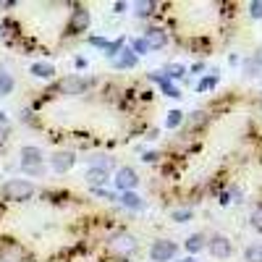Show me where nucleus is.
I'll return each instance as SVG.
<instances>
[{"label": "nucleus", "instance_id": "nucleus-1", "mask_svg": "<svg viewBox=\"0 0 262 262\" xmlns=\"http://www.w3.org/2000/svg\"><path fill=\"white\" fill-rule=\"evenodd\" d=\"M32 194H34V184L27 179H11L3 184V196L11 202H27L32 200Z\"/></svg>", "mask_w": 262, "mask_h": 262}, {"label": "nucleus", "instance_id": "nucleus-2", "mask_svg": "<svg viewBox=\"0 0 262 262\" xmlns=\"http://www.w3.org/2000/svg\"><path fill=\"white\" fill-rule=\"evenodd\" d=\"M18 158H21V170L29 173V176H42L45 173V168H42V149L39 147H21L18 152Z\"/></svg>", "mask_w": 262, "mask_h": 262}, {"label": "nucleus", "instance_id": "nucleus-3", "mask_svg": "<svg viewBox=\"0 0 262 262\" xmlns=\"http://www.w3.org/2000/svg\"><path fill=\"white\" fill-rule=\"evenodd\" d=\"M107 252H111L113 257L118 259H126L137 252V238L131 236V233H116L111 242H107Z\"/></svg>", "mask_w": 262, "mask_h": 262}, {"label": "nucleus", "instance_id": "nucleus-4", "mask_svg": "<svg viewBox=\"0 0 262 262\" xmlns=\"http://www.w3.org/2000/svg\"><path fill=\"white\" fill-rule=\"evenodd\" d=\"M176 249L179 247L173 242H168V238H158V242L149 247V259L152 262H168V259L176 257Z\"/></svg>", "mask_w": 262, "mask_h": 262}, {"label": "nucleus", "instance_id": "nucleus-5", "mask_svg": "<svg viewBox=\"0 0 262 262\" xmlns=\"http://www.w3.org/2000/svg\"><path fill=\"white\" fill-rule=\"evenodd\" d=\"M205 249H210V254L217 257V259H226V257H231V252H233L231 238H226L223 233L210 236V238H207V244H205Z\"/></svg>", "mask_w": 262, "mask_h": 262}, {"label": "nucleus", "instance_id": "nucleus-6", "mask_svg": "<svg viewBox=\"0 0 262 262\" xmlns=\"http://www.w3.org/2000/svg\"><path fill=\"white\" fill-rule=\"evenodd\" d=\"M116 186H118L121 191H134V189L139 186L137 170H134V168H128V165L118 168V170H116Z\"/></svg>", "mask_w": 262, "mask_h": 262}, {"label": "nucleus", "instance_id": "nucleus-7", "mask_svg": "<svg viewBox=\"0 0 262 262\" xmlns=\"http://www.w3.org/2000/svg\"><path fill=\"white\" fill-rule=\"evenodd\" d=\"M90 29V11L86 8H74L71 21H69V34H81Z\"/></svg>", "mask_w": 262, "mask_h": 262}, {"label": "nucleus", "instance_id": "nucleus-8", "mask_svg": "<svg viewBox=\"0 0 262 262\" xmlns=\"http://www.w3.org/2000/svg\"><path fill=\"white\" fill-rule=\"evenodd\" d=\"M74 163H76L74 152H55V155L50 158V165H53L55 173H69L74 168Z\"/></svg>", "mask_w": 262, "mask_h": 262}, {"label": "nucleus", "instance_id": "nucleus-9", "mask_svg": "<svg viewBox=\"0 0 262 262\" xmlns=\"http://www.w3.org/2000/svg\"><path fill=\"white\" fill-rule=\"evenodd\" d=\"M142 39L147 42V48H149V50H160V48L168 45V32H163V29H158V27H152V29L144 32Z\"/></svg>", "mask_w": 262, "mask_h": 262}, {"label": "nucleus", "instance_id": "nucleus-10", "mask_svg": "<svg viewBox=\"0 0 262 262\" xmlns=\"http://www.w3.org/2000/svg\"><path fill=\"white\" fill-rule=\"evenodd\" d=\"M84 90H86V81L81 76H66L60 81V92L63 95H84Z\"/></svg>", "mask_w": 262, "mask_h": 262}, {"label": "nucleus", "instance_id": "nucleus-11", "mask_svg": "<svg viewBox=\"0 0 262 262\" xmlns=\"http://www.w3.org/2000/svg\"><path fill=\"white\" fill-rule=\"evenodd\" d=\"M137 55L134 53H131L128 48H121V53L113 58V66H116V69H134V66H137Z\"/></svg>", "mask_w": 262, "mask_h": 262}, {"label": "nucleus", "instance_id": "nucleus-12", "mask_svg": "<svg viewBox=\"0 0 262 262\" xmlns=\"http://www.w3.org/2000/svg\"><path fill=\"white\" fill-rule=\"evenodd\" d=\"M107 179H111V176H107V170H100V168H90V170L84 173V181L90 184L92 189H100Z\"/></svg>", "mask_w": 262, "mask_h": 262}, {"label": "nucleus", "instance_id": "nucleus-13", "mask_svg": "<svg viewBox=\"0 0 262 262\" xmlns=\"http://www.w3.org/2000/svg\"><path fill=\"white\" fill-rule=\"evenodd\" d=\"M152 81H158V84H160V90H163L168 97H181V92L170 84V79H168V76H163V74H152Z\"/></svg>", "mask_w": 262, "mask_h": 262}, {"label": "nucleus", "instance_id": "nucleus-14", "mask_svg": "<svg viewBox=\"0 0 262 262\" xmlns=\"http://www.w3.org/2000/svg\"><path fill=\"white\" fill-rule=\"evenodd\" d=\"M205 244H207V238H205L202 233H191V236L186 238V252H189V254H196V252L205 249Z\"/></svg>", "mask_w": 262, "mask_h": 262}, {"label": "nucleus", "instance_id": "nucleus-15", "mask_svg": "<svg viewBox=\"0 0 262 262\" xmlns=\"http://www.w3.org/2000/svg\"><path fill=\"white\" fill-rule=\"evenodd\" d=\"M32 76H37V79H53L55 76V69L50 63H32Z\"/></svg>", "mask_w": 262, "mask_h": 262}, {"label": "nucleus", "instance_id": "nucleus-16", "mask_svg": "<svg viewBox=\"0 0 262 262\" xmlns=\"http://www.w3.org/2000/svg\"><path fill=\"white\" fill-rule=\"evenodd\" d=\"M121 205H123V207H128V210H142V207H144L142 196H139V194H134V191H123Z\"/></svg>", "mask_w": 262, "mask_h": 262}, {"label": "nucleus", "instance_id": "nucleus-17", "mask_svg": "<svg viewBox=\"0 0 262 262\" xmlns=\"http://www.w3.org/2000/svg\"><path fill=\"white\" fill-rule=\"evenodd\" d=\"M207 121H210V116H207L205 111H194V113H189L186 126H189V131H194V128H202Z\"/></svg>", "mask_w": 262, "mask_h": 262}, {"label": "nucleus", "instance_id": "nucleus-18", "mask_svg": "<svg viewBox=\"0 0 262 262\" xmlns=\"http://www.w3.org/2000/svg\"><path fill=\"white\" fill-rule=\"evenodd\" d=\"M13 92V76L0 66V97H6V95H11Z\"/></svg>", "mask_w": 262, "mask_h": 262}, {"label": "nucleus", "instance_id": "nucleus-19", "mask_svg": "<svg viewBox=\"0 0 262 262\" xmlns=\"http://www.w3.org/2000/svg\"><path fill=\"white\" fill-rule=\"evenodd\" d=\"M90 165L92 168H100V170H111L113 168V158H107V155H92L90 158Z\"/></svg>", "mask_w": 262, "mask_h": 262}, {"label": "nucleus", "instance_id": "nucleus-20", "mask_svg": "<svg viewBox=\"0 0 262 262\" xmlns=\"http://www.w3.org/2000/svg\"><path fill=\"white\" fill-rule=\"evenodd\" d=\"M244 259L247 262H262V244H252L244 249Z\"/></svg>", "mask_w": 262, "mask_h": 262}, {"label": "nucleus", "instance_id": "nucleus-21", "mask_svg": "<svg viewBox=\"0 0 262 262\" xmlns=\"http://www.w3.org/2000/svg\"><path fill=\"white\" fill-rule=\"evenodd\" d=\"M181 121H184V113L181 111H170L165 116V128H176V126H181Z\"/></svg>", "mask_w": 262, "mask_h": 262}, {"label": "nucleus", "instance_id": "nucleus-22", "mask_svg": "<svg viewBox=\"0 0 262 262\" xmlns=\"http://www.w3.org/2000/svg\"><path fill=\"white\" fill-rule=\"evenodd\" d=\"M249 223H252V228H257V231H262V202L252 210V215H249Z\"/></svg>", "mask_w": 262, "mask_h": 262}, {"label": "nucleus", "instance_id": "nucleus-23", "mask_svg": "<svg viewBox=\"0 0 262 262\" xmlns=\"http://www.w3.org/2000/svg\"><path fill=\"white\" fill-rule=\"evenodd\" d=\"M184 74H186V69H184L181 63H170L168 66V79H181Z\"/></svg>", "mask_w": 262, "mask_h": 262}, {"label": "nucleus", "instance_id": "nucleus-24", "mask_svg": "<svg viewBox=\"0 0 262 262\" xmlns=\"http://www.w3.org/2000/svg\"><path fill=\"white\" fill-rule=\"evenodd\" d=\"M152 11H155V3H137V16H149Z\"/></svg>", "mask_w": 262, "mask_h": 262}, {"label": "nucleus", "instance_id": "nucleus-25", "mask_svg": "<svg viewBox=\"0 0 262 262\" xmlns=\"http://www.w3.org/2000/svg\"><path fill=\"white\" fill-rule=\"evenodd\" d=\"M173 221H176V223L191 221V210H176V212H173Z\"/></svg>", "mask_w": 262, "mask_h": 262}, {"label": "nucleus", "instance_id": "nucleus-26", "mask_svg": "<svg viewBox=\"0 0 262 262\" xmlns=\"http://www.w3.org/2000/svg\"><path fill=\"white\" fill-rule=\"evenodd\" d=\"M249 16H252V18H262V0H254V3H249Z\"/></svg>", "mask_w": 262, "mask_h": 262}, {"label": "nucleus", "instance_id": "nucleus-27", "mask_svg": "<svg viewBox=\"0 0 262 262\" xmlns=\"http://www.w3.org/2000/svg\"><path fill=\"white\" fill-rule=\"evenodd\" d=\"M149 48H147V42L139 37V39H134V50H131V53H134V55H142V53H147Z\"/></svg>", "mask_w": 262, "mask_h": 262}, {"label": "nucleus", "instance_id": "nucleus-28", "mask_svg": "<svg viewBox=\"0 0 262 262\" xmlns=\"http://www.w3.org/2000/svg\"><path fill=\"white\" fill-rule=\"evenodd\" d=\"M212 86H215V76H207V79L200 81V90H202V92H205V90H212Z\"/></svg>", "mask_w": 262, "mask_h": 262}, {"label": "nucleus", "instance_id": "nucleus-29", "mask_svg": "<svg viewBox=\"0 0 262 262\" xmlns=\"http://www.w3.org/2000/svg\"><path fill=\"white\" fill-rule=\"evenodd\" d=\"M158 160V152H147L144 155V163H155Z\"/></svg>", "mask_w": 262, "mask_h": 262}, {"label": "nucleus", "instance_id": "nucleus-30", "mask_svg": "<svg viewBox=\"0 0 262 262\" xmlns=\"http://www.w3.org/2000/svg\"><path fill=\"white\" fill-rule=\"evenodd\" d=\"M6 134H8V128H6V126H0V144L6 142Z\"/></svg>", "mask_w": 262, "mask_h": 262}, {"label": "nucleus", "instance_id": "nucleus-31", "mask_svg": "<svg viewBox=\"0 0 262 262\" xmlns=\"http://www.w3.org/2000/svg\"><path fill=\"white\" fill-rule=\"evenodd\" d=\"M0 126H8V116L3 111H0Z\"/></svg>", "mask_w": 262, "mask_h": 262}, {"label": "nucleus", "instance_id": "nucleus-32", "mask_svg": "<svg viewBox=\"0 0 262 262\" xmlns=\"http://www.w3.org/2000/svg\"><path fill=\"white\" fill-rule=\"evenodd\" d=\"M76 69H86V60L84 58H76Z\"/></svg>", "mask_w": 262, "mask_h": 262}, {"label": "nucleus", "instance_id": "nucleus-33", "mask_svg": "<svg viewBox=\"0 0 262 262\" xmlns=\"http://www.w3.org/2000/svg\"><path fill=\"white\" fill-rule=\"evenodd\" d=\"M254 60H257V63H262V48L257 50V55H254Z\"/></svg>", "mask_w": 262, "mask_h": 262}, {"label": "nucleus", "instance_id": "nucleus-34", "mask_svg": "<svg viewBox=\"0 0 262 262\" xmlns=\"http://www.w3.org/2000/svg\"><path fill=\"white\" fill-rule=\"evenodd\" d=\"M3 29H6V24H3V21H0V37H6V32H3Z\"/></svg>", "mask_w": 262, "mask_h": 262}, {"label": "nucleus", "instance_id": "nucleus-35", "mask_svg": "<svg viewBox=\"0 0 262 262\" xmlns=\"http://www.w3.org/2000/svg\"><path fill=\"white\" fill-rule=\"evenodd\" d=\"M179 262H194V259H191V257H186V259H179Z\"/></svg>", "mask_w": 262, "mask_h": 262}]
</instances>
